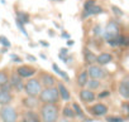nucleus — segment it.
<instances>
[{"mask_svg": "<svg viewBox=\"0 0 129 122\" xmlns=\"http://www.w3.org/2000/svg\"><path fill=\"white\" fill-rule=\"evenodd\" d=\"M72 44H74V40L72 39H69L67 40V45H72Z\"/></svg>", "mask_w": 129, "mask_h": 122, "instance_id": "nucleus-40", "label": "nucleus"}, {"mask_svg": "<svg viewBox=\"0 0 129 122\" xmlns=\"http://www.w3.org/2000/svg\"><path fill=\"white\" fill-rule=\"evenodd\" d=\"M20 122H42L41 114H38L33 109H27L23 113V118Z\"/></svg>", "mask_w": 129, "mask_h": 122, "instance_id": "nucleus-10", "label": "nucleus"}, {"mask_svg": "<svg viewBox=\"0 0 129 122\" xmlns=\"http://www.w3.org/2000/svg\"><path fill=\"white\" fill-rule=\"evenodd\" d=\"M0 119L3 122H18L17 109L10 104L2 106V108H0Z\"/></svg>", "mask_w": 129, "mask_h": 122, "instance_id": "nucleus-4", "label": "nucleus"}, {"mask_svg": "<svg viewBox=\"0 0 129 122\" xmlns=\"http://www.w3.org/2000/svg\"><path fill=\"white\" fill-rule=\"evenodd\" d=\"M72 108H74V111H75V113H76V117L85 118V113H84V111L81 109V107L79 106V103L74 102V103H72Z\"/></svg>", "mask_w": 129, "mask_h": 122, "instance_id": "nucleus-24", "label": "nucleus"}, {"mask_svg": "<svg viewBox=\"0 0 129 122\" xmlns=\"http://www.w3.org/2000/svg\"><path fill=\"white\" fill-rule=\"evenodd\" d=\"M108 111H109L108 106L104 104V103H96V104H94L89 108V112L95 117H103L108 113Z\"/></svg>", "mask_w": 129, "mask_h": 122, "instance_id": "nucleus-8", "label": "nucleus"}, {"mask_svg": "<svg viewBox=\"0 0 129 122\" xmlns=\"http://www.w3.org/2000/svg\"><path fill=\"white\" fill-rule=\"evenodd\" d=\"M94 5H96L95 0H86V2L84 3V9L87 10L89 8H91V7H94Z\"/></svg>", "mask_w": 129, "mask_h": 122, "instance_id": "nucleus-31", "label": "nucleus"}, {"mask_svg": "<svg viewBox=\"0 0 129 122\" xmlns=\"http://www.w3.org/2000/svg\"><path fill=\"white\" fill-rule=\"evenodd\" d=\"M41 44H42V45H44V47H48V43H46L44 40H41Z\"/></svg>", "mask_w": 129, "mask_h": 122, "instance_id": "nucleus-41", "label": "nucleus"}, {"mask_svg": "<svg viewBox=\"0 0 129 122\" xmlns=\"http://www.w3.org/2000/svg\"><path fill=\"white\" fill-rule=\"evenodd\" d=\"M12 101H13V94H12V92H5V91H3V89H0V106L10 104Z\"/></svg>", "mask_w": 129, "mask_h": 122, "instance_id": "nucleus-19", "label": "nucleus"}, {"mask_svg": "<svg viewBox=\"0 0 129 122\" xmlns=\"http://www.w3.org/2000/svg\"><path fill=\"white\" fill-rule=\"evenodd\" d=\"M27 59L28 60H32V62H36V57H33V55H30V54H27Z\"/></svg>", "mask_w": 129, "mask_h": 122, "instance_id": "nucleus-37", "label": "nucleus"}, {"mask_svg": "<svg viewBox=\"0 0 129 122\" xmlns=\"http://www.w3.org/2000/svg\"><path fill=\"white\" fill-rule=\"evenodd\" d=\"M22 78H32L34 74H36V68H33V67H30V66H20V67H18L17 68V71H15Z\"/></svg>", "mask_w": 129, "mask_h": 122, "instance_id": "nucleus-11", "label": "nucleus"}, {"mask_svg": "<svg viewBox=\"0 0 129 122\" xmlns=\"http://www.w3.org/2000/svg\"><path fill=\"white\" fill-rule=\"evenodd\" d=\"M15 24H17V27L19 28V30H20V32H22V33H23L25 37H28V33H27V30H25V28H24V24H23L22 22H19L18 19L15 20Z\"/></svg>", "mask_w": 129, "mask_h": 122, "instance_id": "nucleus-29", "label": "nucleus"}, {"mask_svg": "<svg viewBox=\"0 0 129 122\" xmlns=\"http://www.w3.org/2000/svg\"><path fill=\"white\" fill-rule=\"evenodd\" d=\"M123 108H124V109H125V112L129 114V102H126L125 104H123Z\"/></svg>", "mask_w": 129, "mask_h": 122, "instance_id": "nucleus-36", "label": "nucleus"}, {"mask_svg": "<svg viewBox=\"0 0 129 122\" xmlns=\"http://www.w3.org/2000/svg\"><path fill=\"white\" fill-rule=\"evenodd\" d=\"M57 89H58V93H59V98H61L62 101H70L71 94H70L69 89L66 88V86H64L62 82H58V84H57Z\"/></svg>", "mask_w": 129, "mask_h": 122, "instance_id": "nucleus-16", "label": "nucleus"}, {"mask_svg": "<svg viewBox=\"0 0 129 122\" xmlns=\"http://www.w3.org/2000/svg\"><path fill=\"white\" fill-rule=\"evenodd\" d=\"M12 60L14 63H22V58H19V57H17V55H12Z\"/></svg>", "mask_w": 129, "mask_h": 122, "instance_id": "nucleus-35", "label": "nucleus"}, {"mask_svg": "<svg viewBox=\"0 0 129 122\" xmlns=\"http://www.w3.org/2000/svg\"><path fill=\"white\" fill-rule=\"evenodd\" d=\"M58 106L57 103H43L41 107L42 122H58Z\"/></svg>", "mask_w": 129, "mask_h": 122, "instance_id": "nucleus-1", "label": "nucleus"}, {"mask_svg": "<svg viewBox=\"0 0 129 122\" xmlns=\"http://www.w3.org/2000/svg\"><path fill=\"white\" fill-rule=\"evenodd\" d=\"M39 81L43 87H54V84H56V78L49 73H42Z\"/></svg>", "mask_w": 129, "mask_h": 122, "instance_id": "nucleus-14", "label": "nucleus"}, {"mask_svg": "<svg viewBox=\"0 0 129 122\" xmlns=\"http://www.w3.org/2000/svg\"><path fill=\"white\" fill-rule=\"evenodd\" d=\"M7 82H9L8 73L5 71H0V87H2L3 84H5Z\"/></svg>", "mask_w": 129, "mask_h": 122, "instance_id": "nucleus-26", "label": "nucleus"}, {"mask_svg": "<svg viewBox=\"0 0 129 122\" xmlns=\"http://www.w3.org/2000/svg\"><path fill=\"white\" fill-rule=\"evenodd\" d=\"M39 102H41V101H39L37 97H32V96H27L25 98L22 99V104H23L27 109H34V108H37L38 104H39Z\"/></svg>", "mask_w": 129, "mask_h": 122, "instance_id": "nucleus-12", "label": "nucleus"}, {"mask_svg": "<svg viewBox=\"0 0 129 122\" xmlns=\"http://www.w3.org/2000/svg\"><path fill=\"white\" fill-rule=\"evenodd\" d=\"M104 13L103 8L101 7H98V5H94L91 8H89L87 10H85L84 13V17H91V15H98V14H101Z\"/></svg>", "mask_w": 129, "mask_h": 122, "instance_id": "nucleus-20", "label": "nucleus"}, {"mask_svg": "<svg viewBox=\"0 0 129 122\" xmlns=\"http://www.w3.org/2000/svg\"><path fill=\"white\" fill-rule=\"evenodd\" d=\"M110 62H113V55L110 53H106V52L100 53L96 58V63L99 66H105V64H109Z\"/></svg>", "mask_w": 129, "mask_h": 122, "instance_id": "nucleus-15", "label": "nucleus"}, {"mask_svg": "<svg viewBox=\"0 0 129 122\" xmlns=\"http://www.w3.org/2000/svg\"><path fill=\"white\" fill-rule=\"evenodd\" d=\"M111 10L114 12V14H115V15H119V17H121V15H123L121 9H120V8H118L116 5H113V7H111Z\"/></svg>", "mask_w": 129, "mask_h": 122, "instance_id": "nucleus-33", "label": "nucleus"}, {"mask_svg": "<svg viewBox=\"0 0 129 122\" xmlns=\"http://www.w3.org/2000/svg\"><path fill=\"white\" fill-rule=\"evenodd\" d=\"M95 98H96V96H95L94 91H91V89H89V88L80 91V99H81L84 103H91V102L95 101Z\"/></svg>", "mask_w": 129, "mask_h": 122, "instance_id": "nucleus-13", "label": "nucleus"}, {"mask_svg": "<svg viewBox=\"0 0 129 122\" xmlns=\"http://www.w3.org/2000/svg\"><path fill=\"white\" fill-rule=\"evenodd\" d=\"M38 97L42 103H57L59 101V93L57 87H44Z\"/></svg>", "mask_w": 129, "mask_h": 122, "instance_id": "nucleus-2", "label": "nucleus"}, {"mask_svg": "<svg viewBox=\"0 0 129 122\" xmlns=\"http://www.w3.org/2000/svg\"><path fill=\"white\" fill-rule=\"evenodd\" d=\"M52 68H53V71H54V72H56V73H57L58 76H61V77H62V78H63L64 81L70 82V77H69V76H67L66 73H64V72H63V71H62V69H61V68H59V67H58L57 64H56V63H53V64H52Z\"/></svg>", "mask_w": 129, "mask_h": 122, "instance_id": "nucleus-22", "label": "nucleus"}, {"mask_svg": "<svg viewBox=\"0 0 129 122\" xmlns=\"http://www.w3.org/2000/svg\"><path fill=\"white\" fill-rule=\"evenodd\" d=\"M118 92L119 94L125 98V99H129V76H125L120 83H119V87H118Z\"/></svg>", "mask_w": 129, "mask_h": 122, "instance_id": "nucleus-9", "label": "nucleus"}, {"mask_svg": "<svg viewBox=\"0 0 129 122\" xmlns=\"http://www.w3.org/2000/svg\"><path fill=\"white\" fill-rule=\"evenodd\" d=\"M9 82H10V84L13 86V89H15L17 92L24 91V82H23V78H22L17 72H14V73L10 76Z\"/></svg>", "mask_w": 129, "mask_h": 122, "instance_id": "nucleus-7", "label": "nucleus"}, {"mask_svg": "<svg viewBox=\"0 0 129 122\" xmlns=\"http://www.w3.org/2000/svg\"><path fill=\"white\" fill-rule=\"evenodd\" d=\"M87 82H89V74H87V71H86V69H85V71H81V72L77 74V78H76V83H77V86L81 87V88H84V87L87 84Z\"/></svg>", "mask_w": 129, "mask_h": 122, "instance_id": "nucleus-18", "label": "nucleus"}, {"mask_svg": "<svg viewBox=\"0 0 129 122\" xmlns=\"http://www.w3.org/2000/svg\"><path fill=\"white\" fill-rule=\"evenodd\" d=\"M87 88L89 89H91V91H94V89H96V88H99L100 87V82H99V79H89V82H87Z\"/></svg>", "mask_w": 129, "mask_h": 122, "instance_id": "nucleus-25", "label": "nucleus"}, {"mask_svg": "<svg viewBox=\"0 0 129 122\" xmlns=\"http://www.w3.org/2000/svg\"><path fill=\"white\" fill-rule=\"evenodd\" d=\"M58 122H71V121H70V118H66V117H63V118L58 119Z\"/></svg>", "mask_w": 129, "mask_h": 122, "instance_id": "nucleus-39", "label": "nucleus"}, {"mask_svg": "<svg viewBox=\"0 0 129 122\" xmlns=\"http://www.w3.org/2000/svg\"><path fill=\"white\" fill-rule=\"evenodd\" d=\"M96 58H98V55H95L94 52H91L87 48L84 49V60H85V63L87 66H91V64L96 63Z\"/></svg>", "mask_w": 129, "mask_h": 122, "instance_id": "nucleus-17", "label": "nucleus"}, {"mask_svg": "<svg viewBox=\"0 0 129 122\" xmlns=\"http://www.w3.org/2000/svg\"><path fill=\"white\" fill-rule=\"evenodd\" d=\"M94 34L98 37V35H104V32H103V29H101V27L100 25H95L94 27Z\"/></svg>", "mask_w": 129, "mask_h": 122, "instance_id": "nucleus-32", "label": "nucleus"}, {"mask_svg": "<svg viewBox=\"0 0 129 122\" xmlns=\"http://www.w3.org/2000/svg\"><path fill=\"white\" fill-rule=\"evenodd\" d=\"M17 19L19 22H22L23 24H28L30 22V18L27 13H23V12H17Z\"/></svg>", "mask_w": 129, "mask_h": 122, "instance_id": "nucleus-23", "label": "nucleus"}, {"mask_svg": "<svg viewBox=\"0 0 129 122\" xmlns=\"http://www.w3.org/2000/svg\"><path fill=\"white\" fill-rule=\"evenodd\" d=\"M62 37H63V38H70V35H67L66 33H63V34H62Z\"/></svg>", "mask_w": 129, "mask_h": 122, "instance_id": "nucleus-42", "label": "nucleus"}, {"mask_svg": "<svg viewBox=\"0 0 129 122\" xmlns=\"http://www.w3.org/2000/svg\"><path fill=\"white\" fill-rule=\"evenodd\" d=\"M57 2H59V0H57Z\"/></svg>", "mask_w": 129, "mask_h": 122, "instance_id": "nucleus-43", "label": "nucleus"}, {"mask_svg": "<svg viewBox=\"0 0 129 122\" xmlns=\"http://www.w3.org/2000/svg\"><path fill=\"white\" fill-rule=\"evenodd\" d=\"M0 44H3L5 48H9L12 44H10V42H9V39L7 38V37H4V35H0Z\"/></svg>", "mask_w": 129, "mask_h": 122, "instance_id": "nucleus-28", "label": "nucleus"}, {"mask_svg": "<svg viewBox=\"0 0 129 122\" xmlns=\"http://www.w3.org/2000/svg\"><path fill=\"white\" fill-rule=\"evenodd\" d=\"M61 54H64V55L69 54V49H67V48H62V49H61Z\"/></svg>", "mask_w": 129, "mask_h": 122, "instance_id": "nucleus-38", "label": "nucleus"}, {"mask_svg": "<svg viewBox=\"0 0 129 122\" xmlns=\"http://www.w3.org/2000/svg\"><path fill=\"white\" fill-rule=\"evenodd\" d=\"M42 89V83L38 78H29L28 82L24 83V92L27 93V96L38 97Z\"/></svg>", "mask_w": 129, "mask_h": 122, "instance_id": "nucleus-3", "label": "nucleus"}, {"mask_svg": "<svg viewBox=\"0 0 129 122\" xmlns=\"http://www.w3.org/2000/svg\"><path fill=\"white\" fill-rule=\"evenodd\" d=\"M105 119H106V122H125V119L119 116H108Z\"/></svg>", "mask_w": 129, "mask_h": 122, "instance_id": "nucleus-27", "label": "nucleus"}, {"mask_svg": "<svg viewBox=\"0 0 129 122\" xmlns=\"http://www.w3.org/2000/svg\"><path fill=\"white\" fill-rule=\"evenodd\" d=\"M118 35H119V27H118V24L115 22H109L106 28H105V30H104V37H105L106 42L115 39Z\"/></svg>", "mask_w": 129, "mask_h": 122, "instance_id": "nucleus-6", "label": "nucleus"}, {"mask_svg": "<svg viewBox=\"0 0 129 122\" xmlns=\"http://www.w3.org/2000/svg\"><path fill=\"white\" fill-rule=\"evenodd\" d=\"M62 114H63V117L70 118V119L76 117V113H75L74 108L70 107V106H64V107H63V109H62Z\"/></svg>", "mask_w": 129, "mask_h": 122, "instance_id": "nucleus-21", "label": "nucleus"}, {"mask_svg": "<svg viewBox=\"0 0 129 122\" xmlns=\"http://www.w3.org/2000/svg\"><path fill=\"white\" fill-rule=\"evenodd\" d=\"M87 74H89V78H92V79H103L105 76H106V72L105 69L99 66V64H91L87 67Z\"/></svg>", "mask_w": 129, "mask_h": 122, "instance_id": "nucleus-5", "label": "nucleus"}, {"mask_svg": "<svg viewBox=\"0 0 129 122\" xmlns=\"http://www.w3.org/2000/svg\"><path fill=\"white\" fill-rule=\"evenodd\" d=\"M0 89H3L5 92H12L13 91V86L10 84V82H7L5 84H3L2 87H0Z\"/></svg>", "mask_w": 129, "mask_h": 122, "instance_id": "nucleus-30", "label": "nucleus"}, {"mask_svg": "<svg viewBox=\"0 0 129 122\" xmlns=\"http://www.w3.org/2000/svg\"><path fill=\"white\" fill-rule=\"evenodd\" d=\"M108 96H110V92L109 91H103L101 93H99V98H105V97H108Z\"/></svg>", "mask_w": 129, "mask_h": 122, "instance_id": "nucleus-34", "label": "nucleus"}]
</instances>
